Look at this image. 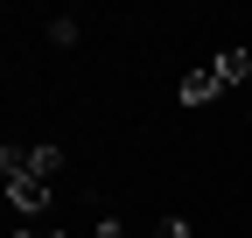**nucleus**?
<instances>
[{
    "mask_svg": "<svg viewBox=\"0 0 252 238\" xmlns=\"http://www.w3.org/2000/svg\"><path fill=\"white\" fill-rule=\"evenodd\" d=\"M0 175H42V182H56L63 175V147H0Z\"/></svg>",
    "mask_w": 252,
    "mask_h": 238,
    "instance_id": "f257e3e1",
    "label": "nucleus"
},
{
    "mask_svg": "<svg viewBox=\"0 0 252 238\" xmlns=\"http://www.w3.org/2000/svg\"><path fill=\"white\" fill-rule=\"evenodd\" d=\"M7 203L21 217H42L49 210V182H42V175H7Z\"/></svg>",
    "mask_w": 252,
    "mask_h": 238,
    "instance_id": "f03ea898",
    "label": "nucleus"
},
{
    "mask_svg": "<svg viewBox=\"0 0 252 238\" xmlns=\"http://www.w3.org/2000/svg\"><path fill=\"white\" fill-rule=\"evenodd\" d=\"M217 91H224V77H217V63H203V70H189V77H182V105H210Z\"/></svg>",
    "mask_w": 252,
    "mask_h": 238,
    "instance_id": "7ed1b4c3",
    "label": "nucleus"
},
{
    "mask_svg": "<svg viewBox=\"0 0 252 238\" xmlns=\"http://www.w3.org/2000/svg\"><path fill=\"white\" fill-rule=\"evenodd\" d=\"M217 77H224V84H245L252 77V56L245 49H224V56H217Z\"/></svg>",
    "mask_w": 252,
    "mask_h": 238,
    "instance_id": "20e7f679",
    "label": "nucleus"
},
{
    "mask_svg": "<svg viewBox=\"0 0 252 238\" xmlns=\"http://www.w3.org/2000/svg\"><path fill=\"white\" fill-rule=\"evenodd\" d=\"M98 238H126V231H119V217H98Z\"/></svg>",
    "mask_w": 252,
    "mask_h": 238,
    "instance_id": "39448f33",
    "label": "nucleus"
},
{
    "mask_svg": "<svg viewBox=\"0 0 252 238\" xmlns=\"http://www.w3.org/2000/svg\"><path fill=\"white\" fill-rule=\"evenodd\" d=\"M14 238H63V231H14Z\"/></svg>",
    "mask_w": 252,
    "mask_h": 238,
    "instance_id": "423d86ee",
    "label": "nucleus"
}]
</instances>
